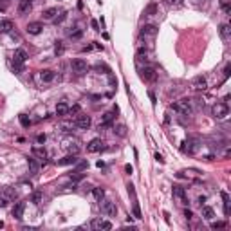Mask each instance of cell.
<instances>
[{
    "mask_svg": "<svg viewBox=\"0 0 231 231\" xmlns=\"http://www.w3.org/2000/svg\"><path fill=\"white\" fill-rule=\"evenodd\" d=\"M211 112H213V117H217V119H224L226 116L229 114V107H228V103H215Z\"/></svg>",
    "mask_w": 231,
    "mask_h": 231,
    "instance_id": "obj_1",
    "label": "cell"
},
{
    "mask_svg": "<svg viewBox=\"0 0 231 231\" xmlns=\"http://www.w3.org/2000/svg\"><path fill=\"white\" fill-rule=\"evenodd\" d=\"M175 110H179L181 114H184V116H190L193 112V107H192V101L190 99H182V101H179L177 105H172Z\"/></svg>",
    "mask_w": 231,
    "mask_h": 231,
    "instance_id": "obj_2",
    "label": "cell"
},
{
    "mask_svg": "<svg viewBox=\"0 0 231 231\" xmlns=\"http://www.w3.org/2000/svg\"><path fill=\"white\" fill-rule=\"evenodd\" d=\"M101 202V211L105 213V215H108V217H116V213H117V206H116L112 200H99Z\"/></svg>",
    "mask_w": 231,
    "mask_h": 231,
    "instance_id": "obj_3",
    "label": "cell"
},
{
    "mask_svg": "<svg viewBox=\"0 0 231 231\" xmlns=\"http://www.w3.org/2000/svg\"><path fill=\"white\" fill-rule=\"evenodd\" d=\"M72 71H74L76 74H85V72L89 71V63H87L83 58H76V60L72 61Z\"/></svg>",
    "mask_w": 231,
    "mask_h": 231,
    "instance_id": "obj_4",
    "label": "cell"
},
{
    "mask_svg": "<svg viewBox=\"0 0 231 231\" xmlns=\"http://www.w3.org/2000/svg\"><path fill=\"white\" fill-rule=\"evenodd\" d=\"M199 146H200V145H199V141H195V139H188V141H184V143H182L181 150H182L184 154L192 155V154H195V152L199 150Z\"/></svg>",
    "mask_w": 231,
    "mask_h": 231,
    "instance_id": "obj_5",
    "label": "cell"
},
{
    "mask_svg": "<svg viewBox=\"0 0 231 231\" xmlns=\"http://www.w3.org/2000/svg\"><path fill=\"white\" fill-rule=\"evenodd\" d=\"M90 226H92V229H112V224L108 220H101V218H94L90 222Z\"/></svg>",
    "mask_w": 231,
    "mask_h": 231,
    "instance_id": "obj_6",
    "label": "cell"
},
{
    "mask_svg": "<svg viewBox=\"0 0 231 231\" xmlns=\"http://www.w3.org/2000/svg\"><path fill=\"white\" fill-rule=\"evenodd\" d=\"M74 125H76L78 128H81V130H87V128L90 127V117H89V116H78L76 121H74Z\"/></svg>",
    "mask_w": 231,
    "mask_h": 231,
    "instance_id": "obj_7",
    "label": "cell"
},
{
    "mask_svg": "<svg viewBox=\"0 0 231 231\" xmlns=\"http://www.w3.org/2000/svg\"><path fill=\"white\" fill-rule=\"evenodd\" d=\"M193 89L195 90H206V87H208V81H206V78L204 76H195L193 78Z\"/></svg>",
    "mask_w": 231,
    "mask_h": 231,
    "instance_id": "obj_8",
    "label": "cell"
},
{
    "mask_svg": "<svg viewBox=\"0 0 231 231\" xmlns=\"http://www.w3.org/2000/svg\"><path fill=\"white\" fill-rule=\"evenodd\" d=\"M78 163V157L74 154L67 155V157H63V159H58V166H74Z\"/></svg>",
    "mask_w": 231,
    "mask_h": 231,
    "instance_id": "obj_9",
    "label": "cell"
},
{
    "mask_svg": "<svg viewBox=\"0 0 231 231\" xmlns=\"http://www.w3.org/2000/svg\"><path fill=\"white\" fill-rule=\"evenodd\" d=\"M141 78L145 79V81H154L157 74H155V71L152 67H145V69H141Z\"/></svg>",
    "mask_w": 231,
    "mask_h": 231,
    "instance_id": "obj_10",
    "label": "cell"
},
{
    "mask_svg": "<svg viewBox=\"0 0 231 231\" xmlns=\"http://www.w3.org/2000/svg\"><path fill=\"white\" fill-rule=\"evenodd\" d=\"M87 150L90 152V154H96V152H99V150H103V143H101V139H92L89 145H87Z\"/></svg>",
    "mask_w": 231,
    "mask_h": 231,
    "instance_id": "obj_11",
    "label": "cell"
},
{
    "mask_svg": "<svg viewBox=\"0 0 231 231\" xmlns=\"http://www.w3.org/2000/svg\"><path fill=\"white\" fill-rule=\"evenodd\" d=\"M42 29H43L42 22H31V24H27V33L29 35H40Z\"/></svg>",
    "mask_w": 231,
    "mask_h": 231,
    "instance_id": "obj_12",
    "label": "cell"
},
{
    "mask_svg": "<svg viewBox=\"0 0 231 231\" xmlns=\"http://www.w3.org/2000/svg\"><path fill=\"white\" fill-rule=\"evenodd\" d=\"M25 60H27V53H25L24 49H16L15 54H13V61H15V63H24Z\"/></svg>",
    "mask_w": 231,
    "mask_h": 231,
    "instance_id": "obj_13",
    "label": "cell"
},
{
    "mask_svg": "<svg viewBox=\"0 0 231 231\" xmlns=\"http://www.w3.org/2000/svg\"><path fill=\"white\" fill-rule=\"evenodd\" d=\"M112 121H114V114H112V112H107V114H103V117H101V123H99V130H101V128H105V127H108V125H112Z\"/></svg>",
    "mask_w": 231,
    "mask_h": 231,
    "instance_id": "obj_14",
    "label": "cell"
},
{
    "mask_svg": "<svg viewBox=\"0 0 231 231\" xmlns=\"http://www.w3.org/2000/svg\"><path fill=\"white\" fill-rule=\"evenodd\" d=\"M24 210H25V204H24V202H16L15 208H13V217L20 220V218L24 217Z\"/></svg>",
    "mask_w": 231,
    "mask_h": 231,
    "instance_id": "obj_15",
    "label": "cell"
},
{
    "mask_svg": "<svg viewBox=\"0 0 231 231\" xmlns=\"http://www.w3.org/2000/svg\"><path fill=\"white\" fill-rule=\"evenodd\" d=\"M173 195L179 197V199L182 200V204H188V200H186V192H184L182 186H173Z\"/></svg>",
    "mask_w": 231,
    "mask_h": 231,
    "instance_id": "obj_16",
    "label": "cell"
},
{
    "mask_svg": "<svg viewBox=\"0 0 231 231\" xmlns=\"http://www.w3.org/2000/svg\"><path fill=\"white\" fill-rule=\"evenodd\" d=\"M54 71H51V69H45V71H42L40 72V78H42V81H45V83H49V81H53L54 79Z\"/></svg>",
    "mask_w": 231,
    "mask_h": 231,
    "instance_id": "obj_17",
    "label": "cell"
},
{
    "mask_svg": "<svg viewBox=\"0 0 231 231\" xmlns=\"http://www.w3.org/2000/svg\"><path fill=\"white\" fill-rule=\"evenodd\" d=\"M69 114V105H67V103H63V101H61V103H58L56 105V116L58 117H63V116H67Z\"/></svg>",
    "mask_w": 231,
    "mask_h": 231,
    "instance_id": "obj_18",
    "label": "cell"
},
{
    "mask_svg": "<svg viewBox=\"0 0 231 231\" xmlns=\"http://www.w3.org/2000/svg\"><path fill=\"white\" fill-rule=\"evenodd\" d=\"M157 27L155 25H152V24H148V25H145L143 27V31H141V35H146V36H155L157 35Z\"/></svg>",
    "mask_w": 231,
    "mask_h": 231,
    "instance_id": "obj_19",
    "label": "cell"
},
{
    "mask_svg": "<svg viewBox=\"0 0 231 231\" xmlns=\"http://www.w3.org/2000/svg\"><path fill=\"white\" fill-rule=\"evenodd\" d=\"M11 29H13V22H11V20H2V22H0V33H2V35L9 33Z\"/></svg>",
    "mask_w": 231,
    "mask_h": 231,
    "instance_id": "obj_20",
    "label": "cell"
},
{
    "mask_svg": "<svg viewBox=\"0 0 231 231\" xmlns=\"http://www.w3.org/2000/svg\"><path fill=\"white\" fill-rule=\"evenodd\" d=\"M27 163H29V170H31V173H33V175H38L40 166H38V163H36V159H35V157H29Z\"/></svg>",
    "mask_w": 231,
    "mask_h": 231,
    "instance_id": "obj_21",
    "label": "cell"
},
{
    "mask_svg": "<svg viewBox=\"0 0 231 231\" xmlns=\"http://www.w3.org/2000/svg\"><path fill=\"white\" fill-rule=\"evenodd\" d=\"M56 15H58V9H56V7H49V9H45V11L42 13V16H43L45 20H53Z\"/></svg>",
    "mask_w": 231,
    "mask_h": 231,
    "instance_id": "obj_22",
    "label": "cell"
},
{
    "mask_svg": "<svg viewBox=\"0 0 231 231\" xmlns=\"http://www.w3.org/2000/svg\"><path fill=\"white\" fill-rule=\"evenodd\" d=\"M33 155L35 157H40L42 161H45V157H47V152L42 148V146H33Z\"/></svg>",
    "mask_w": 231,
    "mask_h": 231,
    "instance_id": "obj_23",
    "label": "cell"
},
{
    "mask_svg": "<svg viewBox=\"0 0 231 231\" xmlns=\"http://www.w3.org/2000/svg\"><path fill=\"white\" fill-rule=\"evenodd\" d=\"M202 217H204L206 220H213V218H215V211H213V208L204 206V208H202Z\"/></svg>",
    "mask_w": 231,
    "mask_h": 231,
    "instance_id": "obj_24",
    "label": "cell"
},
{
    "mask_svg": "<svg viewBox=\"0 0 231 231\" xmlns=\"http://www.w3.org/2000/svg\"><path fill=\"white\" fill-rule=\"evenodd\" d=\"M229 33H231L229 25H228V24H222V25H220V36H222V40L229 38Z\"/></svg>",
    "mask_w": 231,
    "mask_h": 231,
    "instance_id": "obj_25",
    "label": "cell"
},
{
    "mask_svg": "<svg viewBox=\"0 0 231 231\" xmlns=\"http://www.w3.org/2000/svg\"><path fill=\"white\" fill-rule=\"evenodd\" d=\"M157 13V4H148L146 6V9H145V16H152V15H155Z\"/></svg>",
    "mask_w": 231,
    "mask_h": 231,
    "instance_id": "obj_26",
    "label": "cell"
},
{
    "mask_svg": "<svg viewBox=\"0 0 231 231\" xmlns=\"http://www.w3.org/2000/svg\"><path fill=\"white\" fill-rule=\"evenodd\" d=\"M92 195H94L96 200H103V199H105V192H103V188H94V190H92Z\"/></svg>",
    "mask_w": 231,
    "mask_h": 231,
    "instance_id": "obj_27",
    "label": "cell"
},
{
    "mask_svg": "<svg viewBox=\"0 0 231 231\" xmlns=\"http://www.w3.org/2000/svg\"><path fill=\"white\" fill-rule=\"evenodd\" d=\"M222 199H224V213L229 215V195L226 192H222Z\"/></svg>",
    "mask_w": 231,
    "mask_h": 231,
    "instance_id": "obj_28",
    "label": "cell"
},
{
    "mask_svg": "<svg viewBox=\"0 0 231 231\" xmlns=\"http://www.w3.org/2000/svg\"><path fill=\"white\" fill-rule=\"evenodd\" d=\"M18 11H20V13H27V11H31V2H27V0H22Z\"/></svg>",
    "mask_w": 231,
    "mask_h": 231,
    "instance_id": "obj_29",
    "label": "cell"
},
{
    "mask_svg": "<svg viewBox=\"0 0 231 231\" xmlns=\"http://www.w3.org/2000/svg\"><path fill=\"white\" fill-rule=\"evenodd\" d=\"M81 36H83V31H81V29H72V31H69V38L78 40V38H81Z\"/></svg>",
    "mask_w": 231,
    "mask_h": 231,
    "instance_id": "obj_30",
    "label": "cell"
},
{
    "mask_svg": "<svg viewBox=\"0 0 231 231\" xmlns=\"http://www.w3.org/2000/svg\"><path fill=\"white\" fill-rule=\"evenodd\" d=\"M114 134H117L119 137H125V135H127V127H125V125H117L116 130H114Z\"/></svg>",
    "mask_w": 231,
    "mask_h": 231,
    "instance_id": "obj_31",
    "label": "cell"
},
{
    "mask_svg": "<svg viewBox=\"0 0 231 231\" xmlns=\"http://www.w3.org/2000/svg\"><path fill=\"white\" fill-rule=\"evenodd\" d=\"M135 60L137 61H146V51L145 49H139L137 54H135Z\"/></svg>",
    "mask_w": 231,
    "mask_h": 231,
    "instance_id": "obj_32",
    "label": "cell"
},
{
    "mask_svg": "<svg viewBox=\"0 0 231 231\" xmlns=\"http://www.w3.org/2000/svg\"><path fill=\"white\" fill-rule=\"evenodd\" d=\"M20 123H22V127H24V128H29V125H31V119H29L25 114H22V116H20Z\"/></svg>",
    "mask_w": 231,
    "mask_h": 231,
    "instance_id": "obj_33",
    "label": "cell"
},
{
    "mask_svg": "<svg viewBox=\"0 0 231 231\" xmlns=\"http://www.w3.org/2000/svg\"><path fill=\"white\" fill-rule=\"evenodd\" d=\"M65 146L69 148V152H71V154H74V155H76L78 152H79V146H78L76 143H72V145H65Z\"/></svg>",
    "mask_w": 231,
    "mask_h": 231,
    "instance_id": "obj_34",
    "label": "cell"
},
{
    "mask_svg": "<svg viewBox=\"0 0 231 231\" xmlns=\"http://www.w3.org/2000/svg\"><path fill=\"white\" fill-rule=\"evenodd\" d=\"M4 192H6V195H7L9 199H16V195H18V193L15 192V190H11L9 186H7V188H4Z\"/></svg>",
    "mask_w": 231,
    "mask_h": 231,
    "instance_id": "obj_35",
    "label": "cell"
},
{
    "mask_svg": "<svg viewBox=\"0 0 231 231\" xmlns=\"http://www.w3.org/2000/svg\"><path fill=\"white\" fill-rule=\"evenodd\" d=\"M85 168H89V163H87V161H79V163H76V170L78 172H81V170H85Z\"/></svg>",
    "mask_w": 231,
    "mask_h": 231,
    "instance_id": "obj_36",
    "label": "cell"
},
{
    "mask_svg": "<svg viewBox=\"0 0 231 231\" xmlns=\"http://www.w3.org/2000/svg\"><path fill=\"white\" fill-rule=\"evenodd\" d=\"M54 53H56V56H61V54H63V45H61V42H56Z\"/></svg>",
    "mask_w": 231,
    "mask_h": 231,
    "instance_id": "obj_37",
    "label": "cell"
},
{
    "mask_svg": "<svg viewBox=\"0 0 231 231\" xmlns=\"http://www.w3.org/2000/svg\"><path fill=\"white\" fill-rule=\"evenodd\" d=\"M83 177H85L83 173H79V172H78L76 175H71V181H72V182H79V181H81Z\"/></svg>",
    "mask_w": 231,
    "mask_h": 231,
    "instance_id": "obj_38",
    "label": "cell"
},
{
    "mask_svg": "<svg viewBox=\"0 0 231 231\" xmlns=\"http://www.w3.org/2000/svg\"><path fill=\"white\" fill-rule=\"evenodd\" d=\"M40 200H42V193L35 192L33 193V202H35V204H40Z\"/></svg>",
    "mask_w": 231,
    "mask_h": 231,
    "instance_id": "obj_39",
    "label": "cell"
},
{
    "mask_svg": "<svg viewBox=\"0 0 231 231\" xmlns=\"http://www.w3.org/2000/svg\"><path fill=\"white\" fill-rule=\"evenodd\" d=\"M166 4L172 6V7H179V6L182 4V0H166Z\"/></svg>",
    "mask_w": 231,
    "mask_h": 231,
    "instance_id": "obj_40",
    "label": "cell"
},
{
    "mask_svg": "<svg viewBox=\"0 0 231 231\" xmlns=\"http://www.w3.org/2000/svg\"><path fill=\"white\" fill-rule=\"evenodd\" d=\"M134 217L135 218H141V210H139V204L134 202Z\"/></svg>",
    "mask_w": 231,
    "mask_h": 231,
    "instance_id": "obj_41",
    "label": "cell"
},
{
    "mask_svg": "<svg viewBox=\"0 0 231 231\" xmlns=\"http://www.w3.org/2000/svg\"><path fill=\"white\" fill-rule=\"evenodd\" d=\"M45 139H47L45 134H40L38 137H36V143H38V145H43V143H45Z\"/></svg>",
    "mask_w": 231,
    "mask_h": 231,
    "instance_id": "obj_42",
    "label": "cell"
},
{
    "mask_svg": "<svg viewBox=\"0 0 231 231\" xmlns=\"http://www.w3.org/2000/svg\"><path fill=\"white\" fill-rule=\"evenodd\" d=\"M224 226H226L224 222H213V224H211L213 229H218V228H224Z\"/></svg>",
    "mask_w": 231,
    "mask_h": 231,
    "instance_id": "obj_43",
    "label": "cell"
},
{
    "mask_svg": "<svg viewBox=\"0 0 231 231\" xmlns=\"http://www.w3.org/2000/svg\"><path fill=\"white\" fill-rule=\"evenodd\" d=\"M65 18H67V13H61V15H60L58 18H54V22H56V24H60V22H63Z\"/></svg>",
    "mask_w": 231,
    "mask_h": 231,
    "instance_id": "obj_44",
    "label": "cell"
},
{
    "mask_svg": "<svg viewBox=\"0 0 231 231\" xmlns=\"http://www.w3.org/2000/svg\"><path fill=\"white\" fill-rule=\"evenodd\" d=\"M229 71H231V65L228 63V65H226V69H224V79H228V76H229Z\"/></svg>",
    "mask_w": 231,
    "mask_h": 231,
    "instance_id": "obj_45",
    "label": "cell"
},
{
    "mask_svg": "<svg viewBox=\"0 0 231 231\" xmlns=\"http://www.w3.org/2000/svg\"><path fill=\"white\" fill-rule=\"evenodd\" d=\"M6 206H7V199L2 197V199H0V208H6Z\"/></svg>",
    "mask_w": 231,
    "mask_h": 231,
    "instance_id": "obj_46",
    "label": "cell"
},
{
    "mask_svg": "<svg viewBox=\"0 0 231 231\" xmlns=\"http://www.w3.org/2000/svg\"><path fill=\"white\" fill-rule=\"evenodd\" d=\"M90 25H92V29H94V31H99V25H97L96 20H92V22H90Z\"/></svg>",
    "mask_w": 231,
    "mask_h": 231,
    "instance_id": "obj_47",
    "label": "cell"
},
{
    "mask_svg": "<svg viewBox=\"0 0 231 231\" xmlns=\"http://www.w3.org/2000/svg\"><path fill=\"white\" fill-rule=\"evenodd\" d=\"M128 193H130L132 197H135V190H134V186H132V184H128Z\"/></svg>",
    "mask_w": 231,
    "mask_h": 231,
    "instance_id": "obj_48",
    "label": "cell"
},
{
    "mask_svg": "<svg viewBox=\"0 0 231 231\" xmlns=\"http://www.w3.org/2000/svg\"><path fill=\"white\" fill-rule=\"evenodd\" d=\"M184 217H186V218L190 220V218H192V217H193V213L190 211V210H186V211H184Z\"/></svg>",
    "mask_w": 231,
    "mask_h": 231,
    "instance_id": "obj_49",
    "label": "cell"
},
{
    "mask_svg": "<svg viewBox=\"0 0 231 231\" xmlns=\"http://www.w3.org/2000/svg\"><path fill=\"white\" fill-rule=\"evenodd\" d=\"M125 170H127V173H132V172H134V168H132L130 164H127V166H125Z\"/></svg>",
    "mask_w": 231,
    "mask_h": 231,
    "instance_id": "obj_50",
    "label": "cell"
},
{
    "mask_svg": "<svg viewBox=\"0 0 231 231\" xmlns=\"http://www.w3.org/2000/svg\"><path fill=\"white\" fill-rule=\"evenodd\" d=\"M204 202H206V197H199V204H200V206H202V204H204Z\"/></svg>",
    "mask_w": 231,
    "mask_h": 231,
    "instance_id": "obj_51",
    "label": "cell"
},
{
    "mask_svg": "<svg viewBox=\"0 0 231 231\" xmlns=\"http://www.w3.org/2000/svg\"><path fill=\"white\" fill-rule=\"evenodd\" d=\"M150 99H152V103H154V105H155V103H157V99H155L154 92H150Z\"/></svg>",
    "mask_w": 231,
    "mask_h": 231,
    "instance_id": "obj_52",
    "label": "cell"
},
{
    "mask_svg": "<svg viewBox=\"0 0 231 231\" xmlns=\"http://www.w3.org/2000/svg\"><path fill=\"white\" fill-rule=\"evenodd\" d=\"M96 166H97V168H103V166H105V163H103V161H97Z\"/></svg>",
    "mask_w": 231,
    "mask_h": 231,
    "instance_id": "obj_53",
    "label": "cell"
},
{
    "mask_svg": "<svg viewBox=\"0 0 231 231\" xmlns=\"http://www.w3.org/2000/svg\"><path fill=\"white\" fill-rule=\"evenodd\" d=\"M27 2H33V0H27Z\"/></svg>",
    "mask_w": 231,
    "mask_h": 231,
    "instance_id": "obj_54",
    "label": "cell"
}]
</instances>
